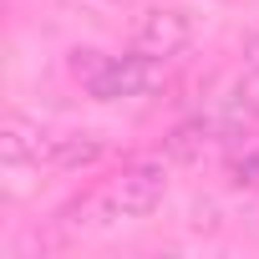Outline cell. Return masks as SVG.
I'll return each mask as SVG.
<instances>
[{"instance_id": "1", "label": "cell", "mask_w": 259, "mask_h": 259, "mask_svg": "<svg viewBox=\"0 0 259 259\" xmlns=\"http://www.w3.org/2000/svg\"><path fill=\"white\" fill-rule=\"evenodd\" d=\"M71 76L87 87V97L97 102H133V97H148L163 87V66L158 56L148 51H127V56H107V51H71Z\"/></svg>"}, {"instance_id": "6", "label": "cell", "mask_w": 259, "mask_h": 259, "mask_svg": "<svg viewBox=\"0 0 259 259\" xmlns=\"http://www.w3.org/2000/svg\"><path fill=\"white\" fill-rule=\"evenodd\" d=\"M229 188L259 193V138H254V133H244V138L229 148Z\"/></svg>"}, {"instance_id": "3", "label": "cell", "mask_w": 259, "mask_h": 259, "mask_svg": "<svg viewBox=\"0 0 259 259\" xmlns=\"http://www.w3.org/2000/svg\"><path fill=\"white\" fill-rule=\"evenodd\" d=\"M188 41H193V21H188L183 11H173V6H148V11L133 21V46L148 51V56H158V61L183 56Z\"/></svg>"}, {"instance_id": "2", "label": "cell", "mask_w": 259, "mask_h": 259, "mask_svg": "<svg viewBox=\"0 0 259 259\" xmlns=\"http://www.w3.org/2000/svg\"><path fill=\"white\" fill-rule=\"evenodd\" d=\"M168 153H148V158H127L97 193V208L107 219H148L163 193H168Z\"/></svg>"}, {"instance_id": "4", "label": "cell", "mask_w": 259, "mask_h": 259, "mask_svg": "<svg viewBox=\"0 0 259 259\" xmlns=\"http://www.w3.org/2000/svg\"><path fill=\"white\" fill-rule=\"evenodd\" d=\"M51 148H56V133H46L41 122L31 117H6L0 127V158L6 168H51Z\"/></svg>"}, {"instance_id": "7", "label": "cell", "mask_w": 259, "mask_h": 259, "mask_svg": "<svg viewBox=\"0 0 259 259\" xmlns=\"http://www.w3.org/2000/svg\"><path fill=\"white\" fill-rule=\"evenodd\" d=\"M244 71L249 76H259V31L249 36V46H244Z\"/></svg>"}, {"instance_id": "5", "label": "cell", "mask_w": 259, "mask_h": 259, "mask_svg": "<svg viewBox=\"0 0 259 259\" xmlns=\"http://www.w3.org/2000/svg\"><path fill=\"white\" fill-rule=\"evenodd\" d=\"M102 158V143L97 133H56V148H51V173H76L87 163Z\"/></svg>"}]
</instances>
